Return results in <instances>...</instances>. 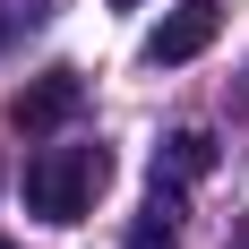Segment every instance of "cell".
Instances as JSON below:
<instances>
[{
	"label": "cell",
	"instance_id": "cell-6",
	"mask_svg": "<svg viewBox=\"0 0 249 249\" xmlns=\"http://www.w3.org/2000/svg\"><path fill=\"white\" fill-rule=\"evenodd\" d=\"M224 249H249V215H241V224H232V241H224Z\"/></svg>",
	"mask_w": 249,
	"mask_h": 249
},
{
	"label": "cell",
	"instance_id": "cell-2",
	"mask_svg": "<svg viewBox=\"0 0 249 249\" xmlns=\"http://www.w3.org/2000/svg\"><path fill=\"white\" fill-rule=\"evenodd\" d=\"M215 35H224V0H180V9H163V18H155L146 69H180V60H198Z\"/></svg>",
	"mask_w": 249,
	"mask_h": 249
},
{
	"label": "cell",
	"instance_id": "cell-4",
	"mask_svg": "<svg viewBox=\"0 0 249 249\" xmlns=\"http://www.w3.org/2000/svg\"><path fill=\"white\" fill-rule=\"evenodd\" d=\"M155 172L206 180V172H215V138H206V129H172V138H163V155H155Z\"/></svg>",
	"mask_w": 249,
	"mask_h": 249
},
{
	"label": "cell",
	"instance_id": "cell-3",
	"mask_svg": "<svg viewBox=\"0 0 249 249\" xmlns=\"http://www.w3.org/2000/svg\"><path fill=\"white\" fill-rule=\"evenodd\" d=\"M77 103H86V77L77 69H43L35 86L9 95V121L18 129H60V121H77Z\"/></svg>",
	"mask_w": 249,
	"mask_h": 249
},
{
	"label": "cell",
	"instance_id": "cell-1",
	"mask_svg": "<svg viewBox=\"0 0 249 249\" xmlns=\"http://www.w3.org/2000/svg\"><path fill=\"white\" fill-rule=\"evenodd\" d=\"M103 180H112V146H86V138H60L26 163V215H43V224H86L103 198Z\"/></svg>",
	"mask_w": 249,
	"mask_h": 249
},
{
	"label": "cell",
	"instance_id": "cell-7",
	"mask_svg": "<svg viewBox=\"0 0 249 249\" xmlns=\"http://www.w3.org/2000/svg\"><path fill=\"white\" fill-rule=\"evenodd\" d=\"M0 249H9V241H0Z\"/></svg>",
	"mask_w": 249,
	"mask_h": 249
},
{
	"label": "cell",
	"instance_id": "cell-5",
	"mask_svg": "<svg viewBox=\"0 0 249 249\" xmlns=\"http://www.w3.org/2000/svg\"><path fill=\"white\" fill-rule=\"evenodd\" d=\"M121 249H172V224H163V215L146 206V215L129 224V241H121Z\"/></svg>",
	"mask_w": 249,
	"mask_h": 249
}]
</instances>
